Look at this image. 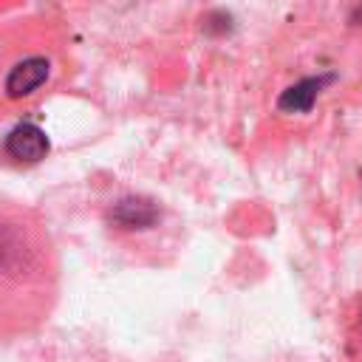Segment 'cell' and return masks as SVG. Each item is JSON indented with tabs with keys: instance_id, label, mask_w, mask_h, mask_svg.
<instances>
[{
	"instance_id": "6da1fadb",
	"label": "cell",
	"mask_w": 362,
	"mask_h": 362,
	"mask_svg": "<svg viewBox=\"0 0 362 362\" xmlns=\"http://www.w3.org/2000/svg\"><path fill=\"white\" fill-rule=\"evenodd\" d=\"M57 249L45 223L23 204L0 198V342L31 334L57 297Z\"/></svg>"
},
{
	"instance_id": "8992f818",
	"label": "cell",
	"mask_w": 362,
	"mask_h": 362,
	"mask_svg": "<svg viewBox=\"0 0 362 362\" xmlns=\"http://www.w3.org/2000/svg\"><path fill=\"white\" fill-rule=\"evenodd\" d=\"M359 342H362V311H359Z\"/></svg>"
},
{
	"instance_id": "277c9868",
	"label": "cell",
	"mask_w": 362,
	"mask_h": 362,
	"mask_svg": "<svg viewBox=\"0 0 362 362\" xmlns=\"http://www.w3.org/2000/svg\"><path fill=\"white\" fill-rule=\"evenodd\" d=\"M45 79H48V62L42 57H25L23 62H17L8 71V76H6V93L11 99L31 96Z\"/></svg>"
},
{
	"instance_id": "5b68a950",
	"label": "cell",
	"mask_w": 362,
	"mask_h": 362,
	"mask_svg": "<svg viewBox=\"0 0 362 362\" xmlns=\"http://www.w3.org/2000/svg\"><path fill=\"white\" fill-rule=\"evenodd\" d=\"M325 82H331V76H308V79H300L297 85H291L288 90H283L277 107L280 110H288V113H305V110H311V105L320 96V90H322Z\"/></svg>"
},
{
	"instance_id": "3957f363",
	"label": "cell",
	"mask_w": 362,
	"mask_h": 362,
	"mask_svg": "<svg viewBox=\"0 0 362 362\" xmlns=\"http://www.w3.org/2000/svg\"><path fill=\"white\" fill-rule=\"evenodd\" d=\"M6 153H8V158H14L20 164H37L48 153V136L42 127L23 122L6 136Z\"/></svg>"
},
{
	"instance_id": "7a4b0ae2",
	"label": "cell",
	"mask_w": 362,
	"mask_h": 362,
	"mask_svg": "<svg viewBox=\"0 0 362 362\" xmlns=\"http://www.w3.org/2000/svg\"><path fill=\"white\" fill-rule=\"evenodd\" d=\"M107 221L116 229H127V232H139V229H150L158 221V206L150 198H139V195H127L122 201H116L107 212Z\"/></svg>"
}]
</instances>
